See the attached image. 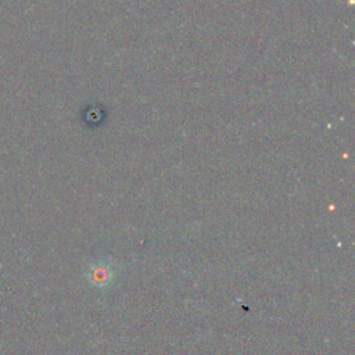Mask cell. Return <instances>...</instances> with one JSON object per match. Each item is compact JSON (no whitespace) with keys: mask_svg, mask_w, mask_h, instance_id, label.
Masks as SVG:
<instances>
[{"mask_svg":"<svg viewBox=\"0 0 355 355\" xmlns=\"http://www.w3.org/2000/svg\"><path fill=\"white\" fill-rule=\"evenodd\" d=\"M111 277H112V270L110 269V265H104L101 262L94 265L89 273V279L92 280V283L98 287L105 286L111 280Z\"/></svg>","mask_w":355,"mask_h":355,"instance_id":"cell-1","label":"cell"}]
</instances>
